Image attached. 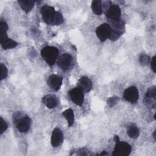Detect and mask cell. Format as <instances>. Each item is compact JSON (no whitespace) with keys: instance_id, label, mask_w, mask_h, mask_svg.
Here are the masks:
<instances>
[{"instance_id":"6da1fadb","label":"cell","mask_w":156,"mask_h":156,"mask_svg":"<svg viewBox=\"0 0 156 156\" xmlns=\"http://www.w3.org/2000/svg\"><path fill=\"white\" fill-rule=\"evenodd\" d=\"M58 51L57 48L54 46H46L41 51L42 58L46 62L49 66H52L58 57Z\"/></svg>"},{"instance_id":"7a4b0ae2","label":"cell","mask_w":156,"mask_h":156,"mask_svg":"<svg viewBox=\"0 0 156 156\" xmlns=\"http://www.w3.org/2000/svg\"><path fill=\"white\" fill-rule=\"evenodd\" d=\"M131 151V146L128 143L118 141L116 142V145L112 155L114 156H127L130 155Z\"/></svg>"},{"instance_id":"3957f363","label":"cell","mask_w":156,"mask_h":156,"mask_svg":"<svg viewBox=\"0 0 156 156\" xmlns=\"http://www.w3.org/2000/svg\"><path fill=\"white\" fill-rule=\"evenodd\" d=\"M123 98L130 103H136L139 98V91L137 88L134 86L127 88L124 92Z\"/></svg>"},{"instance_id":"277c9868","label":"cell","mask_w":156,"mask_h":156,"mask_svg":"<svg viewBox=\"0 0 156 156\" xmlns=\"http://www.w3.org/2000/svg\"><path fill=\"white\" fill-rule=\"evenodd\" d=\"M69 97L71 101L77 105H82L83 100H84V95L83 91L79 87H76L72 89L69 91Z\"/></svg>"},{"instance_id":"5b68a950","label":"cell","mask_w":156,"mask_h":156,"mask_svg":"<svg viewBox=\"0 0 156 156\" xmlns=\"http://www.w3.org/2000/svg\"><path fill=\"white\" fill-rule=\"evenodd\" d=\"M110 31L111 27L109 24L107 23H103L96 28V34L100 41H104L107 39V38H108Z\"/></svg>"},{"instance_id":"8992f818","label":"cell","mask_w":156,"mask_h":156,"mask_svg":"<svg viewBox=\"0 0 156 156\" xmlns=\"http://www.w3.org/2000/svg\"><path fill=\"white\" fill-rule=\"evenodd\" d=\"M55 12V11L54 10V8L51 6L44 5L41 9V14L42 18L44 21L48 24H51Z\"/></svg>"},{"instance_id":"52a82bcc","label":"cell","mask_w":156,"mask_h":156,"mask_svg":"<svg viewBox=\"0 0 156 156\" xmlns=\"http://www.w3.org/2000/svg\"><path fill=\"white\" fill-rule=\"evenodd\" d=\"M31 124V119L27 116H24L19 121H18L15 125L19 132L21 133H26L30 129Z\"/></svg>"},{"instance_id":"ba28073f","label":"cell","mask_w":156,"mask_h":156,"mask_svg":"<svg viewBox=\"0 0 156 156\" xmlns=\"http://www.w3.org/2000/svg\"><path fill=\"white\" fill-rule=\"evenodd\" d=\"M0 43L5 50L13 48L18 44L15 41L8 38L6 33H0Z\"/></svg>"},{"instance_id":"9c48e42d","label":"cell","mask_w":156,"mask_h":156,"mask_svg":"<svg viewBox=\"0 0 156 156\" xmlns=\"http://www.w3.org/2000/svg\"><path fill=\"white\" fill-rule=\"evenodd\" d=\"M73 57L69 54H64L62 55L57 62V65L63 70H66L72 65Z\"/></svg>"},{"instance_id":"30bf717a","label":"cell","mask_w":156,"mask_h":156,"mask_svg":"<svg viewBox=\"0 0 156 156\" xmlns=\"http://www.w3.org/2000/svg\"><path fill=\"white\" fill-rule=\"evenodd\" d=\"M62 84V77L56 74H51L48 79V86L55 91H58Z\"/></svg>"},{"instance_id":"8fae6325","label":"cell","mask_w":156,"mask_h":156,"mask_svg":"<svg viewBox=\"0 0 156 156\" xmlns=\"http://www.w3.org/2000/svg\"><path fill=\"white\" fill-rule=\"evenodd\" d=\"M63 140V133L61 130L58 128H55L52 133L51 143L53 147H56L58 146L62 142Z\"/></svg>"},{"instance_id":"7c38bea8","label":"cell","mask_w":156,"mask_h":156,"mask_svg":"<svg viewBox=\"0 0 156 156\" xmlns=\"http://www.w3.org/2000/svg\"><path fill=\"white\" fill-rule=\"evenodd\" d=\"M105 14L107 17L112 20H119L121 16L120 8L116 4H112Z\"/></svg>"},{"instance_id":"4fadbf2b","label":"cell","mask_w":156,"mask_h":156,"mask_svg":"<svg viewBox=\"0 0 156 156\" xmlns=\"http://www.w3.org/2000/svg\"><path fill=\"white\" fill-rule=\"evenodd\" d=\"M79 88L82 91L89 92L92 88V83L91 80L86 76H83L79 79Z\"/></svg>"},{"instance_id":"5bb4252c","label":"cell","mask_w":156,"mask_h":156,"mask_svg":"<svg viewBox=\"0 0 156 156\" xmlns=\"http://www.w3.org/2000/svg\"><path fill=\"white\" fill-rule=\"evenodd\" d=\"M43 102L49 108H55L57 104V100L55 96L47 95L43 98Z\"/></svg>"},{"instance_id":"9a60e30c","label":"cell","mask_w":156,"mask_h":156,"mask_svg":"<svg viewBox=\"0 0 156 156\" xmlns=\"http://www.w3.org/2000/svg\"><path fill=\"white\" fill-rule=\"evenodd\" d=\"M18 3L22 9L26 13H28L34 7L35 1L32 0H20Z\"/></svg>"},{"instance_id":"2e32d148","label":"cell","mask_w":156,"mask_h":156,"mask_svg":"<svg viewBox=\"0 0 156 156\" xmlns=\"http://www.w3.org/2000/svg\"><path fill=\"white\" fill-rule=\"evenodd\" d=\"M112 30H115V32H117L119 33L120 34H122V30H124L125 26L124 23L122 21H121L119 20H112Z\"/></svg>"},{"instance_id":"e0dca14e","label":"cell","mask_w":156,"mask_h":156,"mask_svg":"<svg viewBox=\"0 0 156 156\" xmlns=\"http://www.w3.org/2000/svg\"><path fill=\"white\" fill-rule=\"evenodd\" d=\"M63 115L65 116V118H66V119L68 121V126L70 127L71 126L73 123H74V112L73 111L72 109L71 108H68L66 110H65L63 113H62Z\"/></svg>"},{"instance_id":"ac0fdd59","label":"cell","mask_w":156,"mask_h":156,"mask_svg":"<svg viewBox=\"0 0 156 156\" xmlns=\"http://www.w3.org/2000/svg\"><path fill=\"white\" fill-rule=\"evenodd\" d=\"M91 9L93 12L97 15H100L102 14V6H101V1L94 0L91 2Z\"/></svg>"},{"instance_id":"d6986e66","label":"cell","mask_w":156,"mask_h":156,"mask_svg":"<svg viewBox=\"0 0 156 156\" xmlns=\"http://www.w3.org/2000/svg\"><path fill=\"white\" fill-rule=\"evenodd\" d=\"M127 133L131 138L136 139L139 136L140 131L137 127L133 125H131L128 127Z\"/></svg>"},{"instance_id":"ffe728a7","label":"cell","mask_w":156,"mask_h":156,"mask_svg":"<svg viewBox=\"0 0 156 156\" xmlns=\"http://www.w3.org/2000/svg\"><path fill=\"white\" fill-rule=\"evenodd\" d=\"M63 22V18L62 15L58 12H55L52 19L51 25H55V26L60 25Z\"/></svg>"},{"instance_id":"44dd1931","label":"cell","mask_w":156,"mask_h":156,"mask_svg":"<svg viewBox=\"0 0 156 156\" xmlns=\"http://www.w3.org/2000/svg\"><path fill=\"white\" fill-rule=\"evenodd\" d=\"M144 104L147 107L154 108L156 105V99L153 98L145 97L144 99Z\"/></svg>"},{"instance_id":"7402d4cb","label":"cell","mask_w":156,"mask_h":156,"mask_svg":"<svg viewBox=\"0 0 156 156\" xmlns=\"http://www.w3.org/2000/svg\"><path fill=\"white\" fill-rule=\"evenodd\" d=\"M146 97H149V98H153L156 99V88L155 86H152L149 88L147 90Z\"/></svg>"},{"instance_id":"603a6c76","label":"cell","mask_w":156,"mask_h":156,"mask_svg":"<svg viewBox=\"0 0 156 156\" xmlns=\"http://www.w3.org/2000/svg\"><path fill=\"white\" fill-rule=\"evenodd\" d=\"M1 75H0V79L1 80H2L4 79H5L7 76L8 74V71L6 68V66L2 64L1 63Z\"/></svg>"},{"instance_id":"cb8c5ba5","label":"cell","mask_w":156,"mask_h":156,"mask_svg":"<svg viewBox=\"0 0 156 156\" xmlns=\"http://www.w3.org/2000/svg\"><path fill=\"white\" fill-rule=\"evenodd\" d=\"M121 35V34H120L119 33L115 32V30H113L111 29V31H110V35L108 36V38L112 41H115L120 37Z\"/></svg>"},{"instance_id":"d4e9b609","label":"cell","mask_w":156,"mask_h":156,"mask_svg":"<svg viewBox=\"0 0 156 156\" xmlns=\"http://www.w3.org/2000/svg\"><path fill=\"white\" fill-rule=\"evenodd\" d=\"M111 1H101V6H102V10L104 11L105 13L108 10L111 5Z\"/></svg>"},{"instance_id":"484cf974","label":"cell","mask_w":156,"mask_h":156,"mask_svg":"<svg viewBox=\"0 0 156 156\" xmlns=\"http://www.w3.org/2000/svg\"><path fill=\"white\" fill-rule=\"evenodd\" d=\"M149 61H150V57L147 55L144 54L140 57V62L141 65H142L143 66L147 65L148 64V63L149 62Z\"/></svg>"},{"instance_id":"4316f807","label":"cell","mask_w":156,"mask_h":156,"mask_svg":"<svg viewBox=\"0 0 156 156\" xmlns=\"http://www.w3.org/2000/svg\"><path fill=\"white\" fill-rule=\"evenodd\" d=\"M119 100V98L118 97H111V98H109L107 102V104L110 107H112L113 106H114L118 101Z\"/></svg>"},{"instance_id":"83f0119b","label":"cell","mask_w":156,"mask_h":156,"mask_svg":"<svg viewBox=\"0 0 156 156\" xmlns=\"http://www.w3.org/2000/svg\"><path fill=\"white\" fill-rule=\"evenodd\" d=\"M0 123H1L0 133L2 134L5 132V130L7 129V124L6 122L2 119V117H1V118H0Z\"/></svg>"},{"instance_id":"f1b7e54d","label":"cell","mask_w":156,"mask_h":156,"mask_svg":"<svg viewBox=\"0 0 156 156\" xmlns=\"http://www.w3.org/2000/svg\"><path fill=\"white\" fill-rule=\"evenodd\" d=\"M24 116V115L20 112H17L15 113L13 116V120L14 124H15L18 121H19Z\"/></svg>"},{"instance_id":"f546056e","label":"cell","mask_w":156,"mask_h":156,"mask_svg":"<svg viewBox=\"0 0 156 156\" xmlns=\"http://www.w3.org/2000/svg\"><path fill=\"white\" fill-rule=\"evenodd\" d=\"M8 29V25L6 22L1 21L0 22V33H6Z\"/></svg>"},{"instance_id":"4dcf8cb0","label":"cell","mask_w":156,"mask_h":156,"mask_svg":"<svg viewBox=\"0 0 156 156\" xmlns=\"http://www.w3.org/2000/svg\"><path fill=\"white\" fill-rule=\"evenodd\" d=\"M156 58V56L154 55L152 58V60H151V68L153 70V71L154 73L156 72V63H155V58Z\"/></svg>"},{"instance_id":"1f68e13d","label":"cell","mask_w":156,"mask_h":156,"mask_svg":"<svg viewBox=\"0 0 156 156\" xmlns=\"http://www.w3.org/2000/svg\"><path fill=\"white\" fill-rule=\"evenodd\" d=\"M155 133H156V130H154V133H153V137L155 141H156V137H155Z\"/></svg>"},{"instance_id":"d6a6232c","label":"cell","mask_w":156,"mask_h":156,"mask_svg":"<svg viewBox=\"0 0 156 156\" xmlns=\"http://www.w3.org/2000/svg\"><path fill=\"white\" fill-rule=\"evenodd\" d=\"M107 153H105V152H103V153H101V154H100L99 155H107Z\"/></svg>"}]
</instances>
